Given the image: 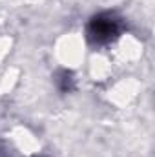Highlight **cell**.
<instances>
[{
	"mask_svg": "<svg viewBox=\"0 0 155 157\" xmlns=\"http://www.w3.org/2000/svg\"><path fill=\"white\" fill-rule=\"evenodd\" d=\"M124 29V22L117 13H100L88 24V39L93 44H108L115 40Z\"/></svg>",
	"mask_w": 155,
	"mask_h": 157,
	"instance_id": "obj_1",
	"label": "cell"
},
{
	"mask_svg": "<svg viewBox=\"0 0 155 157\" xmlns=\"http://www.w3.org/2000/svg\"><path fill=\"white\" fill-rule=\"evenodd\" d=\"M57 84H59V88H60L64 93L71 91V90L75 88V78H73V73H71V71H68V70L59 71V75H57Z\"/></svg>",
	"mask_w": 155,
	"mask_h": 157,
	"instance_id": "obj_2",
	"label": "cell"
}]
</instances>
